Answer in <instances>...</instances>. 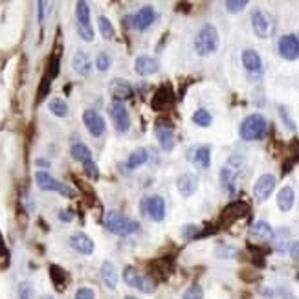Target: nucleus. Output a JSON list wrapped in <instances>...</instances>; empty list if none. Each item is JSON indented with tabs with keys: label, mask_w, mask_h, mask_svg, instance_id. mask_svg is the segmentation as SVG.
I'll use <instances>...</instances> for the list:
<instances>
[{
	"label": "nucleus",
	"mask_w": 299,
	"mask_h": 299,
	"mask_svg": "<svg viewBox=\"0 0 299 299\" xmlns=\"http://www.w3.org/2000/svg\"><path fill=\"white\" fill-rule=\"evenodd\" d=\"M105 228L114 235L127 237L140 232V222L125 217V215H121L118 211H108L105 217Z\"/></svg>",
	"instance_id": "nucleus-1"
},
{
	"label": "nucleus",
	"mask_w": 299,
	"mask_h": 299,
	"mask_svg": "<svg viewBox=\"0 0 299 299\" xmlns=\"http://www.w3.org/2000/svg\"><path fill=\"white\" fill-rule=\"evenodd\" d=\"M218 48V31L213 24H204L195 37V50L198 55L208 57Z\"/></svg>",
	"instance_id": "nucleus-2"
},
{
	"label": "nucleus",
	"mask_w": 299,
	"mask_h": 299,
	"mask_svg": "<svg viewBox=\"0 0 299 299\" xmlns=\"http://www.w3.org/2000/svg\"><path fill=\"white\" fill-rule=\"evenodd\" d=\"M266 129H268V123H266L265 116L260 114H250L248 118H244V121L241 123V134L242 140L246 141H255V140H263L266 134Z\"/></svg>",
	"instance_id": "nucleus-3"
},
{
	"label": "nucleus",
	"mask_w": 299,
	"mask_h": 299,
	"mask_svg": "<svg viewBox=\"0 0 299 299\" xmlns=\"http://www.w3.org/2000/svg\"><path fill=\"white\" fill-rule=\"evenodd\" d=\"M35 182H37V185H39L41 189H44V191H57V193L64 195V197H68V198L76 197V189H72L68 183L59 182L57 178H53L52 174L46 173V171H37V173H35Z\"/></svg>",
	"instance_id": "nucleus-4"
},
{
	"label": "nucleus",
	"mask_w": 299,
	"mask_h": 299,
	"mask_svg": "<svg viewBox=\"0 0 299 299\" xmlns=\"http://www.w3.org/2000/svg\"><path fill=\"white\" fill-rule=\"evenodd\" d=\"M140 211L151 218V220L160 222L165 217V200L158 195L155 197H145L140 202Z\"/></svg>",
	"instance_id": "nucleus-5"
},
{
	"label": "nucleus",
	"mask_w": 299,
	"mask_h": 299,
	"mask_svg": "<svg viewBox=\"0 0 299 299\" xmlns=\"http://www.w3.org/2000/svg\"><path fill=\"white\" fill-rule=\"evenodd\" d=\"M251 28L255 31L257 37L268 39L274 33V19L263 10H255L251 13Z\"/></svg>",
	"instance_id": "nucleus-6"
},
{
	"label": "nucleus",
	"mask_w": 299,
	"mask_h": 299,
	"mask_svg": "<svg viewBox=\"0 0 299 299\" xmlns=\"http://www.w3.org/2000/svg\"><path fill=\"white\" fill-rule=\"evenodd\" d=\"M156 138H158L160 147L164 151H171L174 147V132H173V121L167 118H160L156 121Z\"/></svg>",
	"instance_id": "nucleus-7"
},
{
	"label": "nucleus",
	"mask_w": 299,
	"mask_h": 299,
	"mask_svg": "<svg viewBox=\"0 0 299 299\" xmlns=\"http://www.w3.org/2000/svg\"><path fill=\"white\" fill-rule=\"evenodd\" d=\"M83 123H85L87 130L90 132L92 136H94V138L101 136L106 129L103 116L97 110H94V108H87V110L83 112Z\"/></svg>",
	"instance_id": "nucleus-8"
},
{
	"label": "nucleus",
	"mask_w": 299,
	"mask_h": 299,
	"mask_svg": "<svg viewBox=\"0 0 299 299\" xmlns=\"http://www.w3.org/2000/svg\"><path fill=\"white\" fill-rule=\"evenodd\" d=\"M108 114H110L114 125H116L118 132H127L130 127V118L129 112H127L125 105L120 101H112L110 106H108Z\"/></svg>",
	"instance_id": "nucleus-9"
},
{
	"label": "nucleus",
	"mask_w": 299,
	"mask_h": 299,
	"mask_svg": "<svg viewBox=\"0 0 299 299\" xmlns=\"http://www.w3.org/2000/svg\"><path fill=\"white\" fill-rule=\"evenodd\" d=\"M275 189V176L274 174H260L257 178L255 185H253V197L259 200V202H265L270 198V195L274 193Z\"/></svg>",
	"instance_id": "nucleus-10"
},
{
	"label": "nucleus",
	"mask_w": 299,
	"mask_h": 299,
	"mask_svg": "<svg viewBox=\"0 0 299 299\" xmlns=\"http://www.w3.org/2000/svg\"><path fill=\"white\" fill-rule=\"evenodd\" d=\"M281 57L286 61H295L299 57V39L295 35H283L277 44Z\"/></svg>",
	"instance_id": "nucleus-11"
},
{
	"label": "nucleus",
	"mask_w": 299,
	"mask_h": 299,
	"mask_svg": "<svg viewBox=\"0 0 299 299\" xmlns=\"http://www.w3.org/2000/svg\"><path fill=\"white\" fill-rule=\"evenodd\" d=\"M248 213H250V206L246 202H242V200H235V202H232L230 206L224 208L220 218L224 224H232V222L239 220V218H242Z\"/></svg>",
	"instance_id": "nucleus-12"
},
{
	"label": "nucleus",
	"mask_w": 299,
	"mask_h": 299,
	"mask_svg": "<svg viewBox=\"0 0 299 299\" xmlns=\"http://www.w3.org/2000/svg\"><path fill=\"white\" fill-rule=\"evenodd\" d=\"M173 103H174L173 88H171L169 85H162V87L156 90L151 105H153L155 110H167L169 106H173Z\"/></svg>",
	"instance_id": "nucleus-13"
},
{
	"label": "nucleus",
	"mask_w": 299,
	"mask_h": 299,
	"mask_svg": "<svg viewBox=\"0 0 299 299\" xmlns=\"http://www.w3.org/2000/svg\"><path fill=\"white\" fill-rule=\"evenodd\" d=\"M155 19H156L155 8H153V6H143L138 13L132 15V28L143 31V29H147L155 22Z\"/></svg>",
	"instance_id": "nucleus-14"
},
{
	"label": "nucleus",
	"mask_w": 299,
	"mask_h": 299,
	"mask_svg": "<svg viewBox=\"0 0 299 299\" xmlns=\"http://www.w3.org/2000/svg\"><path fill=\"white\" fill-rule=\"evenodd\" d=\"M70 246L78 251V253H83V255H90L92 251H94V241H92L87 233L76 232V233H72V235H70Z\"/></svg>",
	"instance_id": "nucleus-15"
},
{
	"label": "nucleus",
	"mask_w": 299,
	"mask_h": 299,
	"mask_svg": "<svg viewBox=\"0 0 299 299\" xmlns=\"http://www.w3.org/2000/svg\"><path fill=\"white\" fill-rule=\"evenodd\" d=\"M108 90H110L114 101H120V103L123 101V99H130V97L134 96L132 87H130L127 81H123V79H112Z\"/></svg>",
	"instance_id": "nucleus-16"
},
{
	"label": "nucleus",
	"mask_w": 299,
	"mask_h": 299,
	"mask_svg": "<svg viewBox=\"0 0 299 299\" xmlns=\"http://www.w3.org/2000/svg\"><path fill=\"white\" fill-rule=\"evenodd\" d=\"M176 189H178V193L182 195V197H191V195L195 193L198 189V180L195 174L191 173H183L178 176V180H176Z\"/></svg>",
	"instance_id": "nucleus-17"
},
{
	"label": "nucleus",
	"mask_w": 299,
	"mask_h": 299,
	"mask_svg": "<svg viewBox=\"0 0 299 299\" xmlns=\"http://www.w3.org/2000/svg\"><path fill=\"white\" fill-rule=\"evenodd\" d=\"M134 70L138 76H153L158 72V63L151 55H140L134 61Z\"/></svg>",
	"instance_id": "nucleus-18"
},
{
	"label": "nucleus",
	"mask_w": 299,
	"mask_h": 299,
	"mask_svg": "<svg viewBox=\"0 0 299 299\" xmlns=\"http://www.w3.org/2000/svg\"><path fill=\"white\" fill-rule=\"evenodd\" d=\"M250 235L257 241H272L274 239V230L268 222L265 220H257L253 226L250 228Z\"/></svg>",
	"instance_id": "nucleus-19"
},
{
	"label": "nucleus",
	"mask_w": 299,
	"mask_h": 299,
	"mask_svg": "<svg viewBox=\"0 0 299 299\" xmlns=\"http://www.w3.org/2000/svg\"><path fill=\"white\" fill-rule=\"evenodd\" d=\"M193 164L200 169H208L209 164H211V149L208 145H200L197 149H193V155H191Z\"/></svg>",
	"instance_id": "nucleus-20"
},
{
	"label": "nucleus",
	"mask_w": 299,
	"mask_h": 299,
	"mask_svg": "<svg viewBox=\"0 0 299 299\" xmlns=\"http://www.w3.org/2000/svg\"><path fill=\"white\" fill-rule=\"evenodd\" d=\"M242 66L246 68L250 73H257L260 72V68H263V63H260V57L259 53L255 50H244L242 52Z\"/></svg>",
	"instance_id": "nucleus-21"
},
{
	"label": "nucleus",
	"mask_w": 299,
	"mask_h": 299,
	"mask_svg": "<svg viewBox=\"0 0 299 299\" xmlns=\"http://www.w3.org/2000/svg\"><path fill=\"white\" fill-rule=\"evenodd\" d=\"M294 202H295L294 189L290 188V185H285V188L277 193V208H279L281 211L286 213V211H290V209L294 208Z\"/></svg>",
	"instance_id": "nucleus-22"
},
{
	"label": "nucleus",
	"mask_w": 299,
	"mask_h": 299,
	"mask_svg": "<svg viewBox=\"0 0 299 299\" xmlns=\"http://www.w3.org/2000/svg\"><path fill=\"white\" fill-rule=\"evenodd\" d=\"M72 66L73 72L79 73V76H88L92 70V61L85 52H78L72 59Z\"/></svg>",
	"instance_id": "nucleus-23"
},
{
	"label": "nucleus",
	"mask_w": 299,
	"mask_h": 299,
	"mask_svg": "<svg viewBox=\"0 0 299 299\" xmlns=\"http://www.w3.org/2000/svg\"><path fill=\"white\" fill-rule=\"evenodd\" d=\"M101 279L108 290H116L118 274H116V268H114V265H112L110 260H105V263L101 265Z\"/></svg>",
	"instance_id": "nucleus-24"
},
{
	"label": "nucleus",
	"mask_w": 299,
	"mask_h": 299,
	"mask_svg": "<svg viewBox=\"0 0 299 299\" xmlns=\"http://www.w3.org/2000/svg\"><path fill=\"white\" fill-rule=\"evenodd\" d=\"M239 171H241V167H233V165H230V164H228L226 167H222L220 180H222V185H224L228 191H233V189H235V180H237Z\"/></svg>",
	"instance_id": "nucleus-25"
},
{
	"label": "nucleus",
	"mask_w": 299,
	"mask_h": 299,
	"mask_svg": "<svg viewBox=\"0 0 299 299\" xmlns=\"http://www.w3.org/2000/svg\"><path fill=\"white\" fill-rule=\"evenodd\" d=\"M70 155H72L73 160H78L81 164H87L92 160V153L85 143H73L72 149H70Z\"/></svg>",
	"instance_id": "nucleus-26"
},
{
	"label": "nucleus",
	"mask_w": 299,
	"mask_h": 299,
	"mask_svg": "<svg viewBox=\"0 0 299 299\" xmlns=\"http://www.w3.org/2000/svg\"><path fill=\"white\" fill-rule=\"evenodd\" d=\"M50 277H52L55 288H57L59 292H63L64 285H66V274H64L63 268H59L57 265H52L50 266Z\"/></svg>",
	"instance_id": "nucleus-27"
},
{
	"label": "nucleus",
	"mask_w": 299,
	"mask_h": 299,
	"mask_svg": "<svg viewBox=\"0 0 299 299\" xmlns=\"http://www.w3.org/2000/svg\"><path fill=\"white\" fill-rule=\"evenodd\" d=\"M147 158H149L147 149H136L134 153H130L129 158H127V167H129V169H136V167H140L141 164H145Z\"/></svg>",
	"instance_id": "nucleus-28"
},
{
	"label": "nucleus",
	"mask_w": 299,
	"mask_h": 299,
	"mask_svg": "<svg viewBox=\"0 0 299 299\" xmlns=\"http://www.w3.org/2000/svg\"><path fill=\"white\" fill-rule=\"evenodd\" d=\"M76 17H78V24L90 26V8L87 2H78L76 4Z\"/></svg>",
	"instance_id": "nucleus-29"
},
{
	"label": "nucleus",
	"mask_w": 299,
	"mask_h": 299,
	"mask_svg": "<svg viewBox=\"0 0 299 299\" xmlns=\"http://www.w3.org/2000/svg\"><path fill=\"white\" fill-rule=\"evenodd\" d=\"M48 108L53 116H57V118H64L68 114V105L61 99V97H53V99H50Z\"/></svg>",
	"instance_id": "nucleus-30"
},
{
	"label": "nucleus",
	"mask_w": 299,
	"mask_h": 299,
	"mask_svg": "<svg viewBox=\"0 0 299 299\" xmlns=\"http://www.w3.org/2000/svg\"><path fill=\"white\" fill-rule=\"evenodd\" d=\"M136 290H140V292H143V294H155L156 290V283L153 279H151L149 275L141 274L140 279H138V283H136L134 286Z\"/></svg>",
	"instance_id": "nucleus-31"
},
{
	"label": "nucleus",
	"mask_w": 299,
	"mask_h": 299,
	"mask_svg": "<svg viewBox=\"0 0 299 299\" xmlns=\"http://www.w3.org/2000/svg\"><path fill=\"white\" fill-rule=\"evenodd\" d=\"M97 24H99V31H101V37L106 41L114 39V28H112V22L106 19L105 15H101L99 19H97Z\"/></svg>",
	"instance_id": "nucleus-32"
},
{
	"label": "nucleus",
	"mask_w": 299,
	"mask_h": 299,
	"mask_svg": "<svg viewBox=\"0 0 299 299\" xmlns=\"http://www.w3.org/2000/svg\"><path fill=\"white\" fill-rule=\"evenodd\" d=\"M211 121H213L211 114H209L206 108H198V110L193 114V123L198 127H209L211 125Z\"/></svg>",
	"instance_id": "nucleus-33"
},
{
	"label": "nucleus",
	"mask_w": 299,
	"mask_h": 299,
	"mask_svg": "<svg viewBox=\"0 0 299 299\" xmlns=\"http://www.w3.org/2000/svg\"><path fill=\"white\" fill-rule=\"evenodd\" d=\"M140 275L141 274L136 270L134 266H125V268H123V281H125L129 286H132V288L136 286V283H138V279H140Z\"/></svg>",
	"instance_id": "nucleus-34"
},
{
	"label": "nucleus",
	"mask_w": 299,
	"mask_h": 299,
	"mask_svg": "<svg viewBox=\"0 0 299 299\" xmlns=\"http://www.w3.org/2000/svg\"><path fill=\"white\" fill-rule=\"evenodd\" d=\"M59 63H61V52L55 50V53L50 57V63H48V78L50 79H55L59 76Z\"/></svg>",
	"instance_id": "nucleus-35"
},
{
	"label": "nucleus",
	"mask_w": 299,
	"mask_h": 299,
	"mask_svg": "<svg viewBox=\"0 0 299 299\" xmlns=\"http://www.w3.org/2000/svg\"><path fill=\"white\" fill-rule=\"evenodd\" d=\"M50 87H52V79L48 78V73H44V78L41 79L39 90H37V101H43L44 97L48 96Z\"/></svg>",
	"instance_id": "nucleus-36"
},
{
	"label": "nucleus",
	"mask_w": 299,
	"mask_h": 299,
	"mask_svg": "<svg viewBox=\"0 0 299 299\" xmlns=\"http://www.w3.org/2000/svg\"><path fill=\"white\" fill-rule=\"evenodd\" d=\"M182 299H204V290L202 286H198V285H193V286H189L185 292H183Z\"/></svg>",
	"instance_id": "nucleus-37"
},
{
	"label": "nucleus",
	"mask_w": 299,
	"mask_h": 299,
	"mask_svg": "<svg viewBox=\"0 0 299 299\" xmlns=\"http://www.w3.org/2000/svg\"><path fill=\"white\" fill-rule=\"evenodd\" d=\"M215 253H217V257H220V259H230V257L237 255V248L228 246V244H220V246L215 250Z\"/></svg>",
	"instance_id": "nucleus-38"
},
{
	"label": "nucleus",
	"mask_w": 299,
	"mask_h": 299,
	"mask_svg": "<svg viewBox=\"0 0 299 299\" xmlns=\"http://www.w3.org/2000/svg\"><path fill=\"white\" fill-rule=\"evenodd\" d=\"M96 66L99 72H106V70H108V66H110V57H108V53H105V52L97 53Z\"/></svg>",
	"instance_id": "nucleus-39"
},
{
	"label": "nucleus",
	"mask_w": 299,
	"mask_h": 299,
	"mask_svg": "<svg viewBox=\"0 0 299 299\" xmlns=\"http://www.w3.org/2000/svg\"><path fill=\"white\" fill-rule=\"evenodd\" d=\"M246 6H248L246 0H228L226 10L230 11V13H239V11H242Z\"/></svg>",
	"instance_id": "nucleus-40"
},
{
	"label": "nucleus",
	"mask_w": 299,
	"mask_h": 299,
	"mask_svg": "<svg viewBox=\"0 0 299 299\" xmlns=\"http://www.w3.org/2000/svg\"><path fill=\"white\" fill-rule=\"evenodd\" d=\"M78 33H79V37H81L83 41H87V43H92V41H94V29H92V26L78 24Z\"/></svg>",
	"instance_id": "nucleus-41"
},
{
	"label": "nucleus",
	"mask_w": 299,
	"mask_h": 299,
	"mask_svg": "<svg viewBox=\"0 0 299 299\" xmlns=\"http://www.w3.org/2000/svg\"><path fill=\"white\" fill-rule=\"evenodd\" d=\"M33 297V286L29 283H20L19 285V299H31Z\"/></svg>",
	"instance_id": "nucleus-42"
},
{
	"label": "nucleus",
	"mask_w": 299,
	"mask_h": 299,
	"mask_svg": "<svg viewBox=\"0 0 299 299\" xmlns=\"http://www.w3.org/2000/svg\"><path fill=\"white\" fill-rule=\"evenodd\" d=\"M279 116H281V120L285 121V125L288 127L290 130H295V123H294V120L288 116V110H286V106H283V105L279 106Z\"/></svg>",
	"instance_id": "nucleus-43"
},
{
	"label": "nucleus",
	"mask_w": 299,
	"mask_h": 299,
	"mask_svg": "<svg viewBox=\"0 0 299 299\" xmlns=\"http://www.w3.org/2000/svg\"><path fill=\"white\" fill-rule=\"evenodd\" d=\"M83 167H85V173L88 174V176H90V178H99V169H97V165L94 164V162H87V164H83Z\"/></svg>",
	"instance_id": "nucleus-44"
},
{
	"label": "nucleus",
	"mask_w": 299,
	"mask_h": 299,
	"mask_svg": "<svg viewBox=\"0 0 299 299\" xmlns=\"http://www.w3.org/2000/svg\"><path fill=\"white\" fill-rule=\"evenodd\" d=\"M76 299H96V294L92 288H79L76 292Z\"/></svg>",
	"instance_id": "nucleus-45"
},
{
	"label": "nucleus",
	"mask_w": 299,
	"mask_h": 299,
	"mask_svg": "<svg viewBox=\"0 0 299 299\" xmlns=\"http://www.w3.org/2000/svg\"><path fill=\"white\" fill-rule=\"evenodd\" d=\"M73 218V213L72 209H61L59 211V220H63V222H70Z\"/></svg>",
	"instance_id": "nucleus-46"
},
{
	"label": "nucleus",
	"mask_w": 299,
	"mask_h": 299,
	"mask_svg": "<svg viewBox=\"0 0 299 299\" xmlns=\"http://www.w3.org/2000/svg\"><path fill=\"white\" fill-rule=\"evenodd\" d=\"M290 257H292L294 260H299V241L290 244Z\"/></svg>",
	"instance_id": "nucleus-47"
},
{
	"label": "nucleus",
	"mask_w": 299,
	"mask_h": 299,
	"mask_svg": "<svg viewBox=\"0 0 299 299\" xmlns=\"http://www.w3.org/2000/svg\"><path fill=\"white\" fill-rule=\"evenodd\" d=\"M197 232H198V228L191 224V226H185V230H183V235L188 237V239H191V237H195V233H197Z\"/></svg>",
	"instance_id": "nucleus-48"
},
{
	"label": "nucleus",
	"mask_w": 299,
	"mask_h": 299,
	"mask_svg": "<svg viewBox=\"0 0 299 299\" xmlns=\"http://www.w3.org/2000/svg\"><path fill=\"white\" fill-rule=\"evenodd\" d=\"M46 2H37V11H39V22L44 20V11H46Z\"/></svg>",
	"instance_id": "nucleus-49"
},
{
	"label": "nucleus",
	"mask_w": 299,
	"mask_h": 299,
	"mask_svg": "<svg viewBox=\"0 0 299 299\" xmlns=\"http://www.w3.org/2000/svg\"><path fill=\"white\" fill-rule=\"evenodd\" d=\"M35 164L41 165V167H50V162H46V160H37Z\"/></svg>",
	"instance_id": "nucleus-50"
},
{
	"label": "nucleus",
	"mask_w": 299,
	"mask_h": 299,
	"mask_svg": "<svg viewBox=\"0 0 299 299\" xmlns=\"http://www.w3.org/2000/svg\"><path fill=\"white\" fill-rule=\"evenodd\" d=\"M39 299H53V297H52V295H50V294H44V295H41Z\"/></svg>",
	"instance_id": "nucleus-51"
},
{
	"label": "nucleus",
	"mask_w": 299,
	"mask_h": 299,
	"mask_svg": "<svg viewBox=\"0 0 299 299\" xmlns=\"http://www.w3.org/2000/svg\"><path fill=\"white\" fill-rule=\"evenodd\" d=\"M123 299H138V297H134V295H125Z\"/></svg>",
	"instance_id": "nucleus-52"
}]
</instances>
